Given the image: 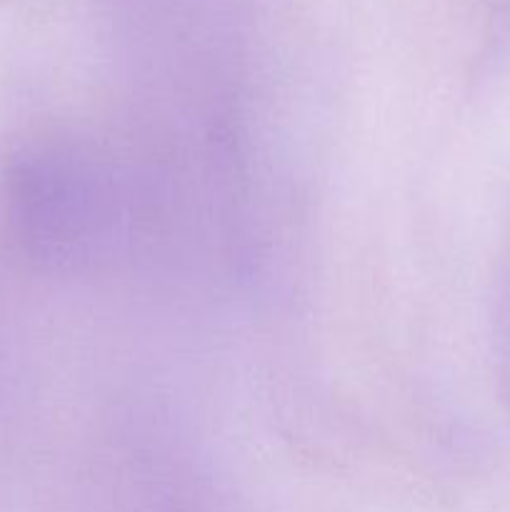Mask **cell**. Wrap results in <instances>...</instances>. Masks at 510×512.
Listing matches in <instances>:
<instances>
[{
    "instance_id": "cell-1",
    "label": "cell",
    "mask_w": 510,
    "mask_h": 512,
    "mask_svg": "<svg viewBox=\"0 0 510 512\" xmlns=\"http://www.w3.org/2000/svg\"><path fill=\"white\" fill-rule=\"evenodd\" d=\"M15 198L20 218L38 243L55 250H75L90 240L103 218V190L95 170L73 155L43 153L18 168Z\"/></svg>"
}]
</instances>
